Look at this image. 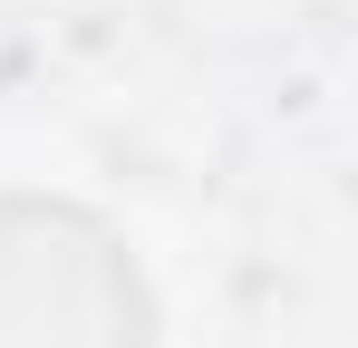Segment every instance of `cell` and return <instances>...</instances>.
I'll list each match as a JSON object with an SVG mask.
<instances>
[{
  "mask_svg": "<svg viewBox=\"0 0 358 348\" xmlns=\"http://www.w3.org/2000/svg\"><path fill=\"white\" fill-rule=\"evenodd\" d=\"M0 348H145V300L107 232L49 203H0Z\"/></svg>",
  "mask_w": 358,
  "mask_h": 348,
  "instance_id": "cell-1",
  "label": "cell"
}]
</instances>
